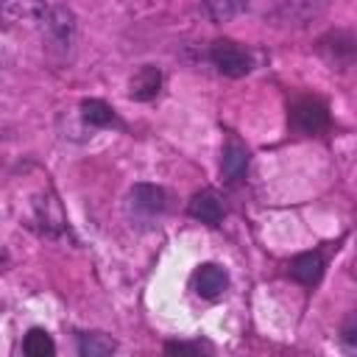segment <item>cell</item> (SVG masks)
Wrapping results in <instances>:
<instances>
[{
    "label": "cell",
    "mask_w": 357,
    "mask_h": 357,
    "mask_svg": "<svg viewBox=\"0 0 357 357\" xmlns=\"http://www.w3.org/2000/svg\"><path fill=\"white\" fill-rule=\"evenodd\" d=\"M190 215L195 218V220H201V223H209V226H215V223H220V218H223V204H220V198H218V192L215 190H201V192H195L192 198H190Z\"/></svg>",
    "instance_id": "6"
},
{
    "label": "cell",
    "mask_w": 357,
    "mask_h": 357,
    "mask_svg": "<svg viewBox=\"0 0 357 357\" xmlns=\"http://www.w3.org/2000/svg\"><path fill=\"white\" fill-rule=\"evenodd\" d=\"M131 204H134V209L148 212V215L162 212V209H165V190L156 187V184H134V190H131Z\"/></svg>",
    "instance_id": "10"
},
{
    "label": "cell",
    "mask_w": 357,
    "mask_h": 357,
    "mask_svg": "<svg viewBox=\"0 0 357 357\" xmlns=\"http://www.w3.org/2000/svg\"><path fill=\"white\" fill-rule=\"evenodd\" d=\"M245 3H248V0H209V6H212V11H215V20L237 14Z\"/></svg>",
    "instance_id": "14"
},
{
    "label": "cell",
    "mask_w": 357,
    "mask_h": 357,
    "mask_svg": "<svg viewBox=\"0 0 357 357\" xmlns=\"http://www.w3.org/2000/svg\"><path fill=\"white\" fill-rule=\"evenodd\" d=\"M22 351L28 354V357H50L53 351H56V343H53V337L45 332V329H31L28 335H25V340H22Z\"/></svg>",
    "instance_id": "13"
},
{
    "label": "cell",
    "mask_w": 357,
    "mask_h": 357,
    "mask_svg": "<svg viewBox=\"0 0 357 357\" xmlns=\"http://www.w3.org/2000/svg\"><path fill=\"white\" fill-rule=\"evenodd\" d=\"M220 170H223V178L226 181H240L243 176H245V170H248V151L237 142V139H231L226 148H223V159H220Z\"/></svg>",
    "instance_id": "8"
},
{
    "label": "cell",
    "mask_w": 357,
    "mask_h": 357,
    "mask_svg": "<svg viewBox=\"0 0 357 357\" xmlns=\"http://www.w3.org/2000/svg\"><path fill=\"white\" fill-rule=\"evenodd\" d=\"M209 59H212V64L218 67V73H223V75H229V78H240V75H245V73L251 70V56H248L237 42H231V39H218V42H212Z\"/></svg>",
    "instance_id": "2"
},
{
    "label": "cell",
    "mask_w": 357,
    "mask_h": 357,
    "mask_svg": "<svg viewBox=\"0 0 357 357\" xmlns=\"http://www.w3.org/2000/svg\"><path fill=\"white\" fill-rule=\"evenodd\" d=\"M290 273L296 282L301 284H315L321 276H324V257L318 251H307V254H298L293 262H290Z\"/></svg>",
    "instance_id": "9"
},
{
    "label": "cell",
    "mask_w": 357,
    "mask_h": 357,
    "mask_svg": "<svg viewBox=\"0 0 357 357\" xmlns=\"http://www.w3.org/2000/svg\"><path fill=\"white\" fill-rule=\"evenodd\" d=\"M47 6L42 0H0V20L6 28H39Z\"/></svg>",
    "instance_id": "3"
},
{
    "label": "cell",
    "mask_w": 357,
    "mask_h": 357,
    "mask_svg": "<svg viewBox=\"0 0 357 357\" xmlns=\"http://www.w3.org/2000/svg\"><path fill=\"white\" fill-rule=\"evenodd\" d=\"M114 349H117V343L103 332H89V335H81V340H78V351L84 357H106Z\"/></svg>",
    "instance_id": "12"
},
{
    "label": "cell",
    "mask_w": 357,
    "mask_h": 357,
    "mask_svg": "<svg viewBox=\"0 0 357 357\" xmlns=\"http://www.w3.org/2000/svg\"><path fill=\"white\" fill-rule=\"evenodd\" d=\"M293 126L301 134H321L329 126V112H326V106L321 100L304 98V100H298L293 106Z\"/></svg>",
    "instance_id": "4"
},
{
    "label": "cell",
    "mask_w": 357,
    "mask_h": 357,
    "mask_svg": "<svg viewBox=\"0 0 357 357\" xmlns=\"http://www.w3.org/2000/svg\"><path fill=\"white\" fill-rule=\"evenodd\" d=\"M192 287H195V293L204 296V298H218V296H223V290L229 287V276H226V271H223L220 265L206 262V265H201V268L195 271Z\"/></svg>",
    "instance_id": "5"
},
{
    "label": "cell",
    "mask_w": 357,
    "mask_h": 357,
    "mask_svg": "<svg viewBox=\"0 0 357 357\" xmlns=\"http://www.w3.org/2000/svg\"><path fill=\"white\" fill-rule=\"evenodd\" d=\"M159 86H162V73H159V67L142 64L139 73L131 78V92H128V95H131L134 100H151V98L159 95Z\"/></svg>",
    "instance_id": "7"
},
{
    "label": "cell",
    "mask_w": 357,
    "mask_h": 357,
    "mask_svg": "<svg viewBox=\"0 0 357 357\" xmlns=\"http://www.w3.org/2000/svg\"><path fill=\"white\" fill-rule=\"evenodd\" d=\"M165 349H167L170 354H195V351H198L195 346H187V343H167Z\"/></svg>",
    "instance_id": "15"
},
{
    "label": "cell",
    "mask_w": 357,
    "mask_h": 357,
    "mask_svg": "<svg viewBox=\"0 0 357 357\" xmlns=\"http://www.w3.org/2000/svg\"><path fill=\"white\" fill-rule=\"evenodd\" d=\"M39 31L45 33L50 47H59L67 53L75 42V14L67 6H47Z\"/></svg>",
    "instance_id": "1"
},
{
    "label": "cell",
    "mask_w": 357,
    "mask_h": 357,
    "mask_svg": "<svg viewBox=\"0 0 357 357\" xmlns=\"http://www.w3.org/2000/svg\"><path fill=\"white\" fill-rule=\"evenodd\" d=\"M81 117L89 123V126H117V117H114V109L98 98H86L81 100Z\"/></svg>",
    "instance_id": "11"
}]
</instances>
